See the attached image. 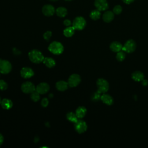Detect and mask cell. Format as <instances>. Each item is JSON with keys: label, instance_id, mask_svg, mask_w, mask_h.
<instances>
[{"label": "cell", "instance_id": "15", "mask_svg": "<svg viewBox=\"0 0 148 148\" xmlns=\"http://www.w3.org/2000/svg\"><path fill=\"white\" fill-rule=\"evenodd\" d=\"M110 49L113 52L117 53L120 50H122L123 45H121V43L117 41H114L110 43Z\"/></svg>", "mask_w": 148, "mask_h": 148}, {"label": "cell", "instance_id": "31", "mask_svg": "<svg viewBox=\"0 0 148 148\" xmlns=\"http://www.w3.org/2000/svg\"><path fill=\"white\" fill-rule=\"evenodd\" d=\"M49 104V101L47 99V98H44L42 99V102H41V105L43 107H46Z\"/></svg>", "mask_w": 148, "mask_h": 148}, {"label": "cell", "instance_id": "6", "mask_svg": "<svg viewBox=\"0 0 148 148\" xmlns=\"http://www.w3.org/2000/svg\"><path fill=\"white\" fill-rule=\"evenodd\" d=\"M12 69L11 64L7 60L0 59V73L7 74Z\"/></svg>", "mask_w": 148, "mask_h": 148}, {"label": "cell", "instance_id": "4", "mask_svg": "<svg viewBox=\"0 0 148 148\" xmlns=\"http://www.w3.org/2000/svg\"><path fill=\"white\" fill-rule=\"evenodd\" d=\"M86 25V21L85 19L81 16L76 17L72 23V26L76 30L83 29Z\"/></svg>", "mask_w": 148, "mask_h": 148}, {"label": "cell", "instance_id": "13", "mask_svg": "<svg viewBox=\"0 0 148 148\" xmlns=\"http://www.w3.org/2000/svg\"><path fill=\"white\" fill-rule=\"evenodd\" d=\"M21 76L25 79L31 77L34 75V71L32 69L28 67H24L20 71Z\"/></svg>", "mask_w": 148, "mask_h": 148}, {"label": "cell", "instance_id": "27", "mask_svg": "<svg viewBox=\"0 0 148 148\" xmlns=\"http://www.w3.org/2000/svg\"><path fill=\"white\" fill-rule=\"evenodd\" d=\"M31 98L34 102H37L40 99V94L36 90L31 93Z\"/></svg>", "mask_w": 148, "mask_h": 148}, {"label": "cell", "instance_id": "3", "mask_svg": "<svg viewBox=\"0 0 148 148\" xmlns=\"http://www.w3.org/2000/svg\"><path fill=\"white\" fill-rule=\"evenodd\" d=\"M97 86L98 87L97 91L100 94H103L106 92L109 88V84L108 82L103 78H99L97 80Z\"/></svg>", "mask_w": 148, "mask_h": 148}, {"label": "cell", "instance_id": "1", "mask_svg": "<svg viewBox=\"0 0 148 148\" xmlns=\"http://www.w3.org/2000/svg\"><path fill=\"white\" fill-rule=\"evenodd\" d=\"M28 57L31 62L36 64L43 62L44 59V56L42 53L38 50H31L28 53Z\"/></svg>", "mask_w": 148, "mask_h": 148}, {"label": "cell", "instance_id": "5", "mask_svg": "<svg viewBox=\"0 0 148 148\" xmlns=\"http://www.w3.org/2000/svg\"><path fill=\"white\" fill-rule=\"evenodd\" d=\"M136 47L135 42L132 39L128 40L124 45L123 46L122 50L127 53H131L134 52Z\"/></svg>", "mask_w": 148, "mask_h": 148}, {"label": "cell", "instance_id": "24", "mask_svg": "<svg viewBox=\"0 0 148 148\" xmlns=\"http://www.w3.org/2000/svg\"><path fill=\"white\" fill-rule=\"evenodd\" d=\"M100 12L101 11L98 10V9L93 10L91 12V13L90 14V18L94 20H98L101 17V12Z\"/></svg>", "mask_w": 148, "mask_h": 148}, {"label": "cell", "instance_id": "28", "mask_svg": "<svg viewBox=\"0 0 148 148\" xmlns=\"http://www.w3.org/2000/svg\"><path fill=\"white\" fill-rule=\"evenodd\" d=\"M121 12H122V8H121V6L116 5L113 8V12L114 13V14H119L121 13Z\"/></svg>", "mask_w": 148, "mask_h": 148}, {"label": "cell", "instance_id": "38", "mask_svg": "<svg viewBox=\"0 0 148 148\" xmlns=\"http://www.w3.org/2000/svg\"><path fill=\"white\" fill-rule=\"evenodd\" d=\"M65 1H72V0H65Z\"/></svg>", "mask_w": 148, "mask_h": 148}, {"label": "cell", "instance_id": "20", "mask_svg": "<svg viewBox=\"0 0 148 148\" xmlns=\"http://www.w3.org/2000/svg\"><path fill=\"white\" fill-rule=\"evenodd\" d=\"M1 104L2 108H3L4 109H7V110L10 109L13 106L12 101L9 99H7V98L3 99L1 102Z\"/></svg>", "mask_w": 148, "mask_h": 148}, {"label": "cell", "instance_id": "12", "mask_svg": "<svg viewBox=\"0 0 148 148\" xmlns=\"http://www.w3.org/2000/svg\"><path fill=\"white\" fill-rule=\"evenodd\" d=\"M50 87L49 84L46 83H40L36 87V91L38 92L40 94H43L49 90Z\"/></svg>", "mask_w": 148, "mask_h": 148}, {"label": "cell", "instance_id": "8", "mask_svg": "<svg viewBox=\"0 0 148 148\" xmlns=\"http://www.w3.org/2000/svg\"><path fill=\"white\" fill-rule=\"evenodd\" d=\"M87 128L86 123L82 120H78L75 123V129L79 133L82 134L84 132Z\"/></svg>", "mask_w": 148, "mask_h": 148}, {"label": "cell", "instance_id": "35", "mask_svg": "<svg viewBox=\"0 0 148 148\" xmlns=\"http://www.w3.org/2000/svg\"><path fill=\"white\" fill-rule=\"evenodd\" d=\"M3 142V136L0 134V146L2 144Z\"/></svg>", "mask_w": 148, "mask_h": 148}, {"label": "cell", "instance_id": "18", "mask_svg": "<svg viewBox=\"0 0 148 148\" xmlns=\"http://www.w3.org/2000/svg\"><path fill=\"white\" fill-rule=\"evenodd\" d=\"M87 112V109L84 106H79L76 110V115L78 119H82L84 117Z\"/></svg>", "mask_w": 148, "mask_h": 148}, {"label": "cell", "instance_id": "22", "mask_svg": "<svg viewBox=\"0 0 148 148\" xmlns=\"http://www.w3.org/2000/svg\"><path fill=\"white\" fill-rule=\"evenodd\" d=\"M43 64L48 68H52L56 65V62L54 59L50 57H45L43 60Z\"/></svg>", "mask_w": 148, "mask_h": 148}, {"label": "cell", "instance_id": "37", "mask_svg": "<svg viewBox=\"0 0 148 148\" xmlns=\"http://www.w3.org/2000/svg\"><path fill=\"white\" fill-rule=\"evenodd\" d=\"M1 97H0V103H1Z\"/></svg>", "mask_w": 148, "mask_h": 148}, {"label": "cell", "instance_id": "10", "mask_svg": "<svg viewBox=\"0 0 148 148\" xmlns=\"http://www.w3.org/2000/svg\"><path fill=\"white\" fill-rule=\"evenodd\" d=\"M94 5L97 9L99 11L106 10L109 7L106 0H95L94 2Z\"/></svg>", "mask_w": 148, "mask_h": 148}, {"label": "cell", "instance_id": "34", "mask_svg": "<svg viewBox=\"0 0 148 148\" xmlns=\"http://www.w3.org/2000/svg\"><path fill=\"white\" fill-rule=\"evenodd\" d=\"M134 1V0H123V1L124 3H127V4H130V3H131V2H132Z\"/></svg>", "mask_w": 148, "mask_h": 148}, {"label": "cell", "instance_id": "14", "mask_svg": "<svg viewBox=\"0 0 148 148\" xmlns=\"http://www.w3.org/2000/svg\"><path fill=\"white\" fill-rule=\"evenodd\" d=\"M101 101L103 102V103H105L108 105H112L113 103L114 100L112 97L109 94L103 93L101 95Z\"/></svg>", "mask_w": 148, "mask_h": 148}, {"label": "cell", "instance_id": "33", "mask_svg": "<svg viewBox=\"0 0 148 148\" xmlns=\"http://www.w3.org/2000/svg\"><path fill=\"white\" fill-rule=\"evenodd\" d=\"M142 85H143V86H146V85H147V84H148V81L146 80V79H143L142 81Z\"/></svg>", "mask_w": 148, "mask_h": 148}, {"label": "cell", "instance_id": "19", "mask_svg": "<svg viewBox=\"0 0 148 148\" xmlns=\"http://www.w3.org/2000/svg\"><path fill=\"white\" fill-rule=\"evenodd\" d=\"M56 86L58 90L63 91L66 90L68 88V84L67 82H66L64 80H61V81L57 82Z\"/></svg>", "mask_w": 148, "mask_h": 148}, {"label": "cell", "instance_id": "29", "mask_svg": "<svg viewBox=\"0 0 148 148\" xmlns=\"http://www.w3.org/2000/svg\"><path fill=\"white\" fill-rule=\"evenodd\" d=\"M8 84L7 83L3 80H0V90H5L7 88Z\"/></svg>", "mask_w": 148, "mask_h": 148}, {"label": "cell", "instance_id": "32", "mask_svg": "<svg viewBox=\"0 0 148 148\" xmlns=\"http://www.w3.org/2000/svg\"><path fill=\"white\" fill-rule=\"evenodd\" d=\"M63 23H64V24L65 26H66V27H69V26H70V25H71V20H68V19L65 20L64 21Z\"/></svg>", "mask_w": 148, "mask_h": 148}, {"label": "cell", "instance_id": "23", "mask_svg": "<svg viewBox=\"0 0 148 148\" xmlns=\"http://www.w3.org/2000/svg\"><path fill=\"white\" fill-rule=\"evenodd\" d=\"M75 29L74 28V27H67L65 29H64V31H63V34L64 35V36H65L66 37H71L75 32Z\"/></svg>", "mask_w": 148, "mask_h": 148}, {"label": "cell", "instance_id": "26", "mask_svg": "<svg viewBox=\"0 0 148 148\" xmlns=\"http://www.w3.org/2000/svg\"><path fill=\"white\" fill-rule=\"evenodd\" d=\"M125 58V52L123 50H120L117 53L116 59L119 61H123Z\"/></svg>", "mask_w": 148, "mask_h": 148}, {"label": "cell", "instance_id": "7", "mask_svg": "<svg viewBox=\"0 0 148 148\" xmlns=\"http://www.w3.org/2000/svg\"><path fill=\"white\" fill-rule=\"evenodd\" d=\"M22 91L26 94H29L32 92L36 90V87L34 84L30 82H26L22 84L21 86Z\"/></svg>", "mask_w": 148, "mask_h": 148}, {"label": "cell", "instance_id": "9", "mask_svg": "<svg viewBox=\"0 0 148 148\" xmlns=\"http://www.w3.org/2000/svg\"><path fill=\"white\" fill-rule=\"evenodd\" d=\"M80 76L77 74H73L70 76L68 79V84L71 87H74L77 86L80 82Z\"/></svg>", "mask_w": 148, "mask_h": 148}, {"label": "cell", "instance_id": "36", "mask_svg": "<svg viewBox=\"0 0 148 148\" xmlns=\"http://www.w3.org/2000/svg\"><path fill=\"white\" fill-rule=\"evenodd\" d=\"M50 1H57V0H50Z\"/></svg>", "mask_w": 148, "mask_h": 148}, {"label": "cell", "instance_id": "16", "mask_svg": "<svg viewBox=\"0 0 148 148\" xmlns=\"http://www.w3.org/2000/svg\"><path fill=\"white\" fill-rule=\"evenodd\" d=\"M132 79L136 82H142L145 77L144 74L140 71H135L131 75Z\"/></svg>", "mask_w": 148, "mask_h": 148}, {"label": "cell", "instance_id": "2", "mask_svg": "<svg viewBox=\"0 0 148 148\" xmlns=\"http://www.w3.org/2000/svg\"><path fill=\"white\" fill-rule=\"evenodd\" d=\"M48 49L53 54L58 55L63 52L64 47L60 42L54 41L49 45Z\"/></svg>", "mask_w": 148, "mask_h": 148}, {"label": "cell", "instance_id": "11", "mask_svg": "<svg viewBox=\"0 0 148 148\" xmlns=\"http://www.w3.org/2000/svg\"><path fill=\"white\" fill-rule=\"evenodd\" d=\"M42 10L43 14L46 16H51L56 12L54 6L50 4L44 5Z\"/></svg>", "mask_w": 148, "mask_h": 148}, {"label": "cell", "instance_id": "21", "mask_svg": "<svg viewBox=\"0 0 148 148\" xmlns=\"http://www.w3.org/2000/svg\"><path fill=\"white\" fill-rule=\"evenodd\" d=\"M56 14L60 17H64L67 14V9L64 7H58L56 10Z\"/></svg>", "mask_w": 148, "mask_h": 148}, {"label": "cell", "instance_id": "17", "mask_svg": "<svg viewBox=\"0 0 148 148\" xmlns=\"http://www.w3.org/2000/svg\"><path fill=\"white\" fill-rule=\"evenodd\" d=\"M102 18L105 22L109 23L114 18V13L111 11H106L103 13Z\"/></svg>", "mask_w": 148, "mask_h": 148}, {"label": "cell", "instance_id": "30", "mask_svg": "<svg viewBox=\"0 0 148 148\" xmlns=\"http://www.w3.org/2000/svg\"><path fill=\"white\" fill-rule=\"evenodd\" d=\"M51 32L50 31H46L44 34H43V38L45 40H49L51 36Z\"/></svg>", "mask_w": 148, "mask_h": 148}, {"label": "cell", "instance_id": "25", "mask_svg": "<svg viewBox=\"0 0 148 148\" xmlns=\"http://www.w3.org/2000/svg\"><path fill=\"white\" fill-rule=\"evenodd\" d=\"M66 118L69 121L74 123H75L78 120V118L76 116V114L73 112H69L68 113H67Z\"/></svg>", "mask_w": 148, "mask_h": 148}]
</instances>
